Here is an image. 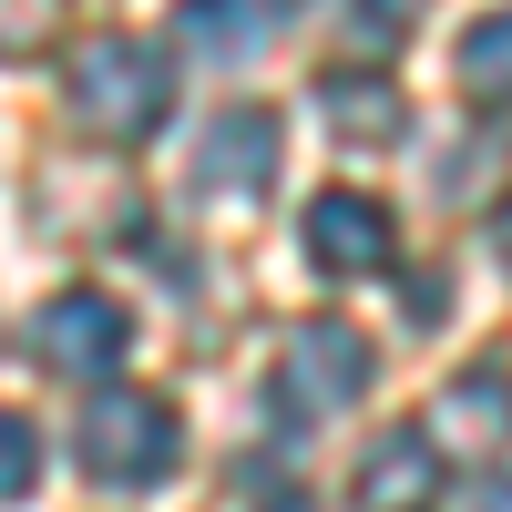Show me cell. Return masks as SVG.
<instances>
[{"mask_svg": "<svg viewBox=\"0 0 512 512\" xmlns=\"http://www.w3.org/2000/svg\"><path fill=\"white\" fill-rule=\"evenodd\" d=\"M52 21H62V0H0V62H31L52 41Z\"/></svg>", "mask_w": 512, "mask_h": 512, "instance_id": "13", "label": "cell"}, {"mask_svg": "<svg viewBox=\"0 0 512 512\" xmlns=\"http://www.w3.org/2000/svg\"><path fill=\"white\" fill-rule=\"evenodd\" d=\"M31 482H41V431L21 410H0V502H21Z\"/></svg>", "mask_w": 512, "mask_h": 512, "instance_id": "12", "label": "cell"}, {"mask_svg": "<svg viewBox=\"0 0 512 512\" xmlns=\"http://www.w3.org/2000/svg\"><path fill=\"white\" fill-rule=\"evenodd\" d=\"M328 123H338V134H349V144H400V103H390V82H349V72H338L328 82Z\"/></svg>", "mask_w": 512, "mask_h": 512, "instance_id": "11", "label": "cell"}, {"mask_svg": "<svg viewBox=\"0 0 512 512\" xmlns=\"http://www.w3.org/2000/svg\"><path fill=\"white\" fill-rule=\"evenodd\" d=\"M62 103H72L82 134L144 144V134H164V113H175V62H164L154 41H134V31H93L72 52V72H62Z\"/></svg>", "mask_w": 512, "mask_h": 512, "instance_id": "1", "label": "cell"}, {"mask_svg": "<svg viewBox=\"0 0 512 512\" xmlns=\"http://www.w3.org/2000/svg\"><path fill=\"white\" fill-rule=\"evenodd\" d=\"M492 256H502V277H512V205H492Z\"/></svg>", "mask_w": 512, "mask_h": 512, "instance_id": "16", "label": "cell"}, {"mask_svg": "<svg viewBox=\"0 0 512 512\" xmlns=\"http://www.w3.org/2000/svg\"><path fill=\"white\" fill-rule=\"evenodd\" d=\"M277 154H287L277 113H267V103H236V113H216V123L195 134V185H205V195H267V185H277Z\"/></svg>", "mask_w": 512, "mask_h": 512, "instance_id": "6", "label": "cell"}, {"mask_svg": "<svg viewBox=\"0 0 512 512\" xmlns=\"http://www.w3.org/2000/svg\"><path fill=\"white\" fill-rule=\"evenodd\" d=\"M369 338L359 328H338V318H308V328H287V349H277V410L297 420V431H318V420H349L369 400Z\"/></svg>", "mask_w": 512, "mask_h": 512, "instance_id": "3", "label": "cell"}, {"mask_svg": "<svg viewBox=\"0 0 512 512\" xmlns=\"http://www.w3.org/2000/svg\"><path fill=\"white\" fill-rule=\"evenodd\" d=\"M277 41V0H185V52H216V62H246Z\"/></svg>", "mask_w": 512, "mask_h": 512, "instance_id": "9", "label": "cell"}, {"mask_svg": "<svg viewBox=\"0 0 512 512\" xmlns=\"http://www.w3.org/2000/svg\"><path fill=\"white\" fill-rule=\"evenodd\" d=\"M441 492V441L431 431H379L359 451V512H431Z\"/></svg>", "mask_w": 512, "mask_h": 512, "instance_id": "7", "label": "cell"}, {"mask_svg": "<svg viewBox=\"0 0 512 512\" xmlns=\"http://www.w3.org/2000/svg\"><path fill=\"white\" fill-rule=\"evenodd\" d=\"M267 512H318V502H297V492H277V502H267Z\"/></svg>", "mask_w": 512, "mask_h": 512, "instance_id": "18", "label": "cell"}, {"mask_svg": "<svg viewBox=\"0 0 512 512\" xmlns=\"http://www.w3.org/2000/svg\"><path fill=\"white\" fill-rule=\"evenodd\" d=\"M431 441L441 451H502L512 441V369H461L431 400Z\"/></svg>", "mask_w": 512, "mask_h": 512, "instance_id": "8", "label": "cell"}, {"mask_svg": "<svg viewBox=\"0 0 512 512\" xmlns=\"http://www.w3.org/2000/svg\"><path fill=\"white\" fill-rule=\"evenodd\" d=\"M400 308H410V318H441V308H451V277H441V267H431V277H410V287H400Z\"/></svg>", "mask_w": 512, "mask_h": 512, "instance_id": "15", "label": "cell"}, {"mask_svg": "<svg viewBox=\"0 0 512 512\" xmlns=\"http://www.w3.org/2000/svg\"><path fill=\"white\" fill-rule=\"evenodd\" d=\"M472 512H512V482H482V492H472Z\"/></svg>", "mask_w": 512, "mask_h": 512, "instance_id": "17", "label": "cell"}, {"mask_svg": "<svg viewBox=\"0 0 512 512\" xmlns=\"http://www.w3.org/2000/svg\"><path fill=\"white\" fill-rule=\"evenodd\" d=\"M72 451H82V472H93L103 492H154L164 472H175L185 431H175V410H164L154 390H103L93 410H82Z\"/></svg>", "mask_w": 512, "mask_h": 512, "instance_id": "2", "label": "cell"}, {"mask_svg": "<svg viewBox=\"0 0 512 512\" xmlns=\"http://www.w3.org/2000/svg\"><path fill=\"white\" fill-rule=\"evenodd\" d=\"M123 349H134V318H123L103 287H62V297H41V318H31V359L52 369V379H113Z\"/></svg>", "mask_w": 512, "mask_h": 512, "instance_id": "4", "label": "cell"}, {"mask_svg": "<svg viewBox=\"0 0 512 512\" xmlns=\"http://www.w3.org/2000/svg\"><path fill=\"white\" fill-rule=\"evenodd\" d=\"M420 11H431V0H349V31H359V41H400Z\"/></svg>", "mask_w": 512, "mask_h": 512, "instance_id": "14", "label": "cell"}, {"mask_svg": "<svg viewBox=\"0 0 512 512\" xmlns=\"http://www.w3.org/2000/svg\"><path fill=\"white\" fill-rule=\"evenodd\" d=\"M451 72H461V93H472V103H512V0H502V11H482L472 31H461Z\"/></svg>", "mask_w": 512, "mask_h": 512, "instance_id": "10", "label": "cell"}, {"mask_svg": "<svg viewBox=\"0 0 512 512\" xmlns=\"http://www.w3.org/2000/svg\"><path fill=\"white\" fill-rule=\"evenodd\" d=\"M390 256H400V226H390L379 195L338 185V195L308 205V267L318 277H390Z\"/></svg>", "mask_w": 512, "mask_h": 512, "instance_id": "5", "label": "cell"}]
</instances>
